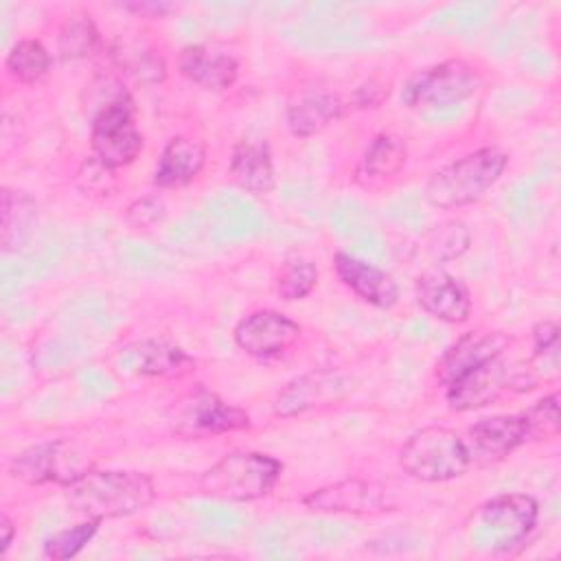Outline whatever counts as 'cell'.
<instances>
[{
  "mask_svg": "<svg viewBox=\"0 0 561 561\" xmlns=\"http://www.w3.org/2000/svg\"><path fill=\"white\" fill-rule=\"evenodd\" d=\"M167 215V204L160 195H142L125 208V221L136 230H149Z\"/></svg>",
  "mask_w": 561,
  "mask_h": 561,
  "instance_id": "obj_33",
  "label": "cell"
},
{
  "mask_svg": "<svg viewBox=\"0 0 561 561\" xmlns=\"http://www.w3.org/2000/svg\"><path fill=\"white\" fill-rule=\"evenodd\" d=\"M471 245V232L465 221L449 219L445 224H438L427 234V250L438 263L454 261L462 256Z\"/></svg>",
  "mask_w": 561,
  "mask_h": 561,
  "instance_id": "obj_30",
  "label": "cell"
},
{
  "mask_svg": "<svg viewBox=\"0 0 561 561\" xmlns=\"http://www.w3.org/2000/svg\"><path fill=\"white\" fill-rule=\"evenodd\" d=\"M300 324L276 309H256L243 316L234 329V344L250 357L272 359L291 348L300 337Z\"/></svg>",
  "mask_w": 561,
  "mask_h": 561,
  "instance_id": "obj_12",
  "label": "cell"
},
{
  "mask_svg": "<svg viewBox=\"0 0 561 561\" xmlns=\"http://www.w3.org/2000/svg\"><path fill=\"white\" fill-rule=\"evenodd\" d=\"M508 337L500 331H469L460 335L440 357L436 366V379L443 388L484 364L491 357L506 353Z\"/></svg>",
  "mask_w": 561,
  "mask_h": 561,
  "instance_id": "obj_18",
  "label": "cell"
},
{
  "mask_svg": "<svg viewBox=\"0 0 561 561\" xmlns=\"http://www.w3.org/2000/svg\"><path fill=\"white\" fill-rule=\"evenodd\" d=\"M169 423L180 438L199 440L252 427L250 414L221 399L217 392L197 386L175 401L169 412Z\"/></svg>",
  "mask_w": 561,
  "mask_h": 561,
  "instance_id": "obj_7",
  "label": "cell"
},
{
  "mask_svg": "<svg viewBox=\"0 0 561 561\" xmlns=\"http://www.w3.org/2000/svg\"><path fill=\"white\" fill-rule=\"evenodd\" d=\"M15 539V524L7 513H0V554H7Z\"/></svg>",
  "mask_w": 561,
  "mask_h": 561,
  "instance_id": "obj_36",
  "label": "cell"
},
{
  "mask_svg": "<svg viewBox=\"0 0 561 561\" xmlns=\"http://www.w3.org/2000/svg\"><path fill=\"white\" fill-rule=\"evenodd\" d=\"M72 513L88 519H118L147 508L156 497L153 480L129 469H83L64 484Z\"/></svg>",
  "mask_w": 561,
  "mask_h": 561,
  "instance_id": "obj_1",
  "label": "cell"
},
{
  "mask_svg": "<svg viewBox=\"0 0 561 561\" xmlns=\"http://www.w3.org/2000/svg\"><path fill=\"white\" fill-rule=\"evenodd\" d=\"M506 164L508 153L493 145L465 153L427 178L423 191L425 199L440 210L469 206L502 178Z\"/></svg>",
  "mask_w": 561,
  "mask_h": 561,
  "instance_id": "obj_3",
  "label": "cell"
},
{
  "mask_svg": "<svg viewBox=\"0 0 561 561\" xmlns=\"http://www.w3.org/2000/svg\"><path fill=\"white\" fill-rule=\"evenodd\" d=\"M195 366L193 357H188L180 346L167 342H142L140 344V364L138 370L142 375L158 377H180Z\"/></svg>",
  "mask_w": 561,
  "mask_h": 561,
  "instance_id": "obj_27",
  "label": "cell"
},
{
  "mask_svg": "<svg viewBox=\"0 0 561 561\" xmlns=\"http://www.w3.org/2000/svg\"><path fill=\"white\" fill-rule=\"evenodd\" d=\"M64 456H66L64 440L35 443L11 458L9 476L24 484H31V486H39V484H48V482L64 486L66 482H70L77 476L75 471L66 469Z\"/></svg>",
  "mask_w": 561,
  "mask_h": 561,
  "instance_id": "obj_20",
  "label": "cell"
},
{
  "mask_svg": "<svg viewBox=\"0 0 561 561\" xmlns=\"http://www.w3.org/2000/svg\"><path fill=\"white\" fill-rule=\"evenodd\" d=\"M528 440L522 414H495L476 421L462 436L469 467L486 469L506 460Z\"/></svg>",
  "mask_w": 561,
  "mask_h": 561,
  "instance_id": "obj_10",
  "label": "cell"
},
{
  "mask_svg": "<svg viewBox=\"0 0 561 561\" xmlns=\"http://www.w3.org/2000/svg\"><path fill=\"white\" fill-rule=\"evenodd\" d=\"M302 504L309 511L353 513V515L383 513V511L397 508V502L386 486L373 480H359V478H346V480L313 489L302 497Z\"/></svg>",
  "mask_w": 561,
  "mask_h": 561,
  "instance_id": "obj_13",
  "label": "cell"
},
{
  "mask_svg": "<svg viewBox=\"0 0 561 561\" xmlns=\"http://www.w3.org/2000/svg\"><path fill=\"white\" fill-rule=\"evenodd\" d=\"M283 462L270 454L237 449L210 465L197 482V491L224 502H254L265 497L278 482Z\"/></svg>",
  "mask_w": 561,
  "mask_h": 561,
  "instance_id": "obj_4",
  "label": "cell"
},
{
  "mask_svg": "<svg viewBox=\"0 0 561 561\" xmlns=\"http://www.w3.org/2000/svg\"><path fill=\"white\" fill-rule=\"evenodd\" d=\"M7 75L22 85L42 83L53 70V55L48 48L33 37L18 39L4 57Z\"/></svg>",
  "mask_w": 561,
  "mask_h": 561,
  "instance_id": "obj_26",
  "label": "cell"
},
{
  "mask_svg": "<svg viewBox=\"0 0 561 561\" xmlns=\"http://www.w3.org/2000/svg\"><path fill=\"white\" fill-rule=\"evenodd\" d=\"M528 366L533 373L543 375V373H559V324L554 320H541L533 327V355Z\"/></svg>",
  "mask_w": 561,
  "mask_h": 561,
  "instance_id": "obj_31",
  "label": "cell"
},
{
  "mask_svg": "<svg viewBox=\"0 0 561 561\" xmlns=\"http://www.w3.org/2000/svg\"><path fill=\"white\" fill-rule=\"evenodd\" d=\"M390 88L386 83H381L379 79H368L362 85H357L351 94H348V103L351 110H370V107H379L386 99H388Z\"/></svg>",
  "mask_w": 561,
  "mask_h": 561,
  "instance_id": "obj_34",
  "label": "cell"
},
{
  "mask_svg": "<svg viewBox=\"0 0 561 561\" xmlns=\"http://www.w3.org/2000/svg\"><path fill=\"white\" fill-rule=\"evenodd\" d=\"M476 537L493 552H506L533 533L539 519V504L528 493H502L486 500L478 513Z\"/></svg>",
  "mask_w": 561,
  "mask_h": 561,
  "instance_id": "obj_9",
  "label": "cell"
},
{
  "mask_svg": "<svg viewBox=\"0 0 561 561\" xmlns=\"http://www.w3.org/2000/svg\"><path fill=\"white\" fill-rule=\"evenodd\" d=\"M103 46L101 33L96 22L90 13L77 11L64 18L59 31H57V57L66 64L70 61H83L94 57Z\"/></svg>",
  "mask_w": 561,
  "mask_h": 561,
  "instance_id": "obj_25",
  "label": "cell"
},
{
  "mask_svg": "<svg viewBox=\"0 0 561 561\" xmlns=\"http://www.w3.org/2000/svg\"><path fill=\"white\" fill-rule=\"evenodd\" d=\"M90 147L94 158L116 171L131 164L145 147L136 125L131 92L118 79H103L90 110Z\"/></svg>",
  "mask_w": 561,
  "mask_h": 561,
  "instance_id": "obj_2",
  "label": "cell"
},
{
  "mask_svg": "<svg viewBox=\"0 0 561 561\" xmlns=\"http://www.w3.org/2000/svg\"><path fill=\"white\" fill-rule=\"evenodd\" d=\"M351 110L348 96L327 88H309L294 94L287 103V127L296 138H311L342 118Z\"/></svg>",
  "mask_w": 561,
  "mask_h": 561,
  "instance_id": "obj_15",
  "label": "cell"
},
{
  "mask_svg": "<svg viewBox=\"0 0 561 561\" xmlns=\"http://www.w3.org/2000/svg\"><path fill=\"white\" fill-rule=\"evenodd\" d=\"M107 55L118 72L131 77L140 85H158L167 79V64L162 55L142 39L118 37L107 46Z\"/></svg>",
  "mask_w": 561,
  "mask_h": 561,
  "instance_id": "obj_23",
  "label": "cell"
},
{
  "mask_svg": "<svg viewBox=\"0 0 561 561\" xmlns=\"http://www.w3.org/2000/svg\"><path fill=\"white\" fill-rule=\"evenodd\" d=\"M414 296L419 307L447 324H462L471 316V294L454 274L434 267L416 278Z\"/></svg>",
  "mask_w": 561,
  "mask_h": 561,
  "instance_id": "obj_14",
  "label": "cell"
},
{
  "mask_svg": "<svg viewBox=\"0 0 561 561\" xmlns=\"http://www.w3.org/2000/svg\"><path fill=\"white\" fill-rule=\"evenodd\" d=\"M178 70L193 85L210 92H224L239 79L237 57L210 44H186L178 53Z\"/></svg>",
  "mask_w": 561,
  "mask_h": 561,
  "instance_id": "obj_17",
  "label": "cell"
},
{
  "mask_svg": "<svg viewBox=\"0 0 561 561\" xmlns=\"http://www.w3.org/2000/svg\"><path fill=\"white\" fill-rule=\"evenodd\" d=\"M528 440H552L559 436L561 421H559V392H550L522 412Z\"/></svg>",
  "mask_w": 561,
  "mask_h": 561,
  "instance_id": "obj_32",
  "label": "cell"
},
{
  "mask_svg": "<svg viewBox=\"0 0 561 561\" xmlns=\"http://www.w3.org/2000/svg\"><path fill=\"white\" fill-rule=\"evenodd\" d=\"M333 270L342 285L348 287L362 302L377 309H390L397 305L399 285L386 270L342 250L333 254Z\"/></svg>",
  "mask_w": 561,
  "mask_h": 561,
  "instance_id": "obj_16",
  "label": "cell"
},
{
  "mask_svg": "<svg viewBox=\"0 0 561 561\" xmlns=\"http://www.w3.org/2000/svg\"><path fill=\"white\" fill-rule=\"evenodd\" d=\"M480 72L465 59H445L414 72L401 88V103L410 110L447 107L473 96Z\"/></svg>",
  "mask_w": 561,
  "mask_h": 561,
  "instance_id": "obj_8",
  "label": "cell"
},
{
  "mask_svg": "<svg viewBox=\"0 0 561 561\" xmlns=\"http://www.w3.org/2000/svg\"><path fill=\"white\" fill-rule=\"evenodd\" d=\"M103 522L99 519H83L75 526H68V528H61L57 533H53L44 546H42V554L46 559H53V561H66V559H72L77 557L90 541L92 537L96 535L99 526Z\"/></svg>",
  "mask_w": 561,
  "mask_h": 561,
  "instance_id": "obj_29",
  "label": "cell"
},
{
  "mask_svg": "<svg viewBox=\"0 0 561 561\" xmlns=\"http://www.w3.org/2000/svg\"><path fill=\"white\" fill-rule=\"evenodd\" d=\"M401 469L419 482H449L465 476L469 467L462 436L445 425L416 430L399 449Z\"/></svg>",
  "mask_w": 561,
  "mask_h": 561,
  "instance_id": "obj_5",
  "label": "cell"
},
{
  "mask_svg": "<svg viewBox=\"0 0 561 561\" xmlns=\"http://www.w3.org/2000/svg\"><path fill=\"white\" fill-rule=\"evenodd\" d=\"M535 383L537 375L528 364L515 366L502 353L451 381L445 388V399L454 412H471L500 401L513 390H530Z\"/></svg>",
  "mask_w": 561,
  "mask_h": 561,
  "instance_id": "obj_6",
  "label": "cell"
},
{
  "mask_svg": "<svg viewBox=\"0 0 561 561\" xmlns=\"http://www.w3.org/2000/svg\"><path fill=\"white\" fill-rule=\"evenodd\" d=\"M125 11H131L140 18H164L171 11H175V4L171 2H127L123 4Z\"/></svg>",
  "mask_w": 561,
  "mask_h": 561,
  "instance_id": "obj_35",
  "label": "cell"
},
{
  "mask_svg": "<svg viewBox=\"0 0 561 561\" xmlns=\"http://www.w3.org/2000/svg\"><path fill=\"white\" fill-rule=\"evenodd\" d=\"M228 173L239 188L252 195L272 193L276 186V173L270 145L259 138L239 140L232 147Z\"/></svg>",
  "mask_w": 561,
  "mask_h": 561,
  "instance_id": "obj_21",
  "label": "cell"
},
{
  "mask_svg": "<svg viewBox=\"0 0 561 561\" xmlns=\"http://www.w3.org/2000/svg\"><path fill=\"white\" fill-rule=\"evenodd\" d=\"M0 197V243L4 252H18L33 230L37 206L28 193L9 186Z\"/></svg>",
  "mask_w": 561,
  "mask_h": 561,
  "instance_id": "obj_24",
  "label": "cell"
},
{
  "mask_svg": "<svg viewBox=\"0 0 561 561\" xmlns=\"http://www.w3.org/2000/svg\"><path fill=\"white\" fill-rule=\"evenodd\" d=\"M408 162V145L401 136L381 131L368 140L364 147L357 167L353 171V180L368 191L381 188L386 182L401 175Z\"/></svg>",
  "mask_w": 561,
  "mask_h": 561,
  "instance_id": "obj_19",
  "label": "cell"
},
{
  "mask_svg": "<svg viewBox=\"0 0 561 561\" xmlns=\"http://www.w3.org/2000/svg\"><path fill=\"white\" fill-rule=\"evenodd\" d=\"M318 278H320L318 267L311 261L289 259L278 267L274 289L280 300L294 302V300L307 298L316 289Z\"/></svg>",
  "mask_w": 561,
  "mask_h": 561,
  "instance_id": "obj_28",
  "label": "cell"
},
{
  "mask_svg": "<svg viewBox=\"0 0 561 561\" xmlns=\"http://www.w3.org/2000/svg\"><path fill=\"white\" fill-rule=\"evenodd\" d=\"M206 164V145L191 136H173L160 151L153 184L158 188H182L191 184Z\"/></svg>",
  "mask_w": 561,
  "mask_h": 561,
  "instance_id": "obj_22",
  "label": "cell"
},
{
  "mask_svg": "<svg viewBox=\"0 0 561 561\" xmlns=\"http://www.w3.org/2000/svg\"><path fill=\"white\" fill-rule=\"evenodd\" d=\"M353 390L351 379L340 370L318 368L294 377L274 399V414L280 419H294L316 408L335 405Z\"/></svg>",
  "mask_w": 561,
  "mask_h": 561,
  "instance_id": "obj_11",
  "label": "cell"
}]
</instances>
